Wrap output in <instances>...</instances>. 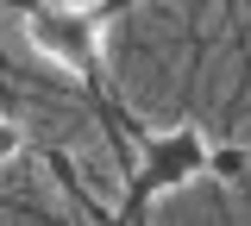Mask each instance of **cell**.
<instances>
[{
    "label": "cell",
    "mask_w": 251,
    "mask_h": 226,
    "mask_svg": "<svg viewBox=\"0 0 251 226\" xmlns=\"http://www.w3.org/2000/svg\"><path fill=\"white\" fill-rule=\"evenodd\" d=\"M100 13L94 6H31L25 13V44L44 57V63L69 69V75H88L94 57H100Z\"/></svg>",
    "instance_id": "1"
},
{
    "label": "cell",
    "mask_w": 251,
    "mask_h": 226,
    "mask_svg": "<svg viewBox=\"0 0 251 226\" xmlns=\"http://www.w3.org/2000/svg\"><path fill=\"white\" fill-rule=\"evenodd\" d=\"M207 163H214V151H207V138H201L195 126L157 132V138H145V170H138V189H145V195H170V189H182V182H195Z\"/></svg>",
    "instance_id": "2"
},
{
    "label": "cell",
    "mask_w": 251,
    "mask_h": 226,
    "mask_svg": "<svg viewBox=\"0 0 251 226\" xmlns=\"http://www.w3.org/2000/svg\"><path fill=\"white\" fill-rule=\"evenodd\" d=\"M19 151H25V132L13 126V120H0V170H6V163L19 157Z\"/></svg>",
    "instance_id": "3"
}]
</instances>
